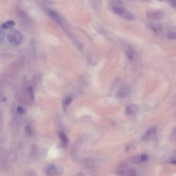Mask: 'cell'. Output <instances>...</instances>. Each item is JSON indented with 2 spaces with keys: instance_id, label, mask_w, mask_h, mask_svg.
Instances as JSON below:
<instances>
[{
  "instance_id": "2e32d148",
  "label": "cell",
  "mask_w": 176,
  "mask_h": 176,
  "mask_svg": "<svg viewBox=\"0 0 176 176\" xmlns=\"http://www.w3.org/2000/svg\"><path fill=\"white\" fill-rule=\"evenodd\" d=\"M71 102V98H70L69 96H67L65 98L64 100V104L65 105H69V103Z\"/></svg>"
},
{
  "instance_id": "277c9868",
  "label": "cell",
  "mask_w": 176,
  "mask_h": 176,
  "mask_svg": "<svg viewBox=\"0 0 176 176\" xmlns=\"http://www.w3.org/2000/svg\"><path fill=\"white\" fill-rule=\"evenodd\" d=\"M45 172L48 176H56L62 173L61 168L58 167L55 164H50L45 169Z\"/></svg>"
},
{
  "instance_id": "ba28073f",
  "label": "cell",
  "mask_w": 176,
  "mask_h": 176,
  "mask_svg": "<svg viewBox=\"0 0 176 176\" xmlns=\"http://www.w3.org/2000/svg\"><path fill=\"white\" fill-rule=\"evenodd\" d=\"M112 11L114 14L118 16H121L124 14V11H126V9L121 6V5H113L111 6Z\"/></svg>"
},
{
  "instance_id": "30bf717a",
  "label": "cell",
  "mask_w": 176,
  "mask_h": 176,
  "mask_svg": "<svg viewBox=\"0 0 176 176\" xmlns=\"http://www.w3.org/2000/svg\"><path fill=\"white\" fill-rule=\"evenodd\" d=\"M15 25V22L13 20H9L4 23L3 24H2L1 27L2 30H8L13 28Z\"/></svg>"
},
{
  "instance_id": "d6986e66",
  "label": "cell",
  "mask_w": 176,
  "mask_h": 176,
  "mask_svg": "<svg viewBox=\"0 0 176 176\" xmlns=\"http://www.w3.org/2000/svg\"><path fill=\"white\" fill-rule=\"evenodd\" d=\"M17 111L18 113L22 114L24 113V110L21 107H18L17 109Z\"/></svg>"
},
{
  "instance_id": "7a4b0ae2",
  "label": "cell",
  "mask_w": 176,
  "mask_h": 176,
  "mask_svg": "<svg viewBox=\"0 0 176 176\" xmlns=\"http://www.w3.org/2000/svg\"><path fill=\"white\" fill-rule=\"evenodd\" d=\"M146 16L149 19L160 21L164 18L165 14L164 11L162 10H149L146 11Z\"/></svg>"
},
{
  "instance_id": "9c48e42d",
  "label": "cell",
  "mask_w": 176,
  "mask_h": 176,
  "mask_svg": "<svg viewBox=\"0 0 176 176\" xmlns=\"http://www.w3.org/2000/svg\"><path fill=\"white\" fill-rule=\"evenodd\" d=\"M122 16L124 18V19L129 21H132L134 20L135 19V16L131 12L128 11L127 10H126V11H124V14L122 15Z\"/></svg>"
},
{
  "instance_id": "3957f363",
  "label": "cell",
  "mask_w": 176,
  "mask_h": 176,
  "mask_svg": "<svg viewBox=\"0 0 176 176\" xmlns=\"http://www.w3.org/2000/svg\"><path fill=\"white\" fill-rule=\"evenodd\" d=\"M47 13L52 19L56 22L58 24L61 25L62 27H65L66 26V21L63 17L61 15V14H59L57 11H55L49 9L47 11Z\"/></svg>"
},
{
  "instance_id": "603a6c76",
  "label": "cell",
  "mask_w": 176,
  "mask_h": 176,
  "mask_svg": "<svg viewBox=\"0 0 176 176\" xmlns=\"http://www.w3.org/2000/svg\"></svg>"
},
{
  "instance_id": "44dd1931",
  "label": "cell",
  "mask_w": 176,
  "mask_h": 176,
  "mask_svg": "<svg viewBox=\"0 0 176 176\" xmlns=\"http://www.w3.org/2000/svg\"><path fill=\"white\" fill-rule=\"evenodd\" d=\"M0 38H1V42H2V41H3V38L4 37V33L3 32V30H1V35H0Z\"/></svg>"
},
{
  "instance_id": "ffe728a7",
  "label": "cell",
  "mask_w": 176,
  "mask_h": 176,
  "mask_svg": "<svg viewBox=\"0 0 176 176\" xmlns=\"http://www.w3.org/2000/svg\"><path fill=\"white\" fill-rule=\"evenodd\" d=\"M26 176H36V174L32 171H28L26 173Z\"/></svg>"
},
{
  "instance_id": "9a60e30c",
  "label": "cell",
  "mask_w": 176,
  "mask_h": 176,
  "mask_svg": "<svg viewBox=\"0 0 176 176\" xmlns=\"http://www.w3.org/2000/svg\"><path fill=\"white\" fill-rule=\"evenodd\" d=\"M25 130H26V132L27 134H28V136H33V129H32V128L30 127V126H26V128H25Z\"/></svg>"
},
{
  "instance_id": "52a82bcc",
  "label": "cell",
  "mask_w": 176,
  "mask_h": 176,
  "mask_svg": "<svg viewBox=\"0 0 176 176\" xmlns=\"http://www.w3.org/2000/svg\"><path fill=\"white\" fill-rule=\"evenodd\" d=\"M157 128L154 127H150L148 128L147 130H146V132L144 133L142 138L143 141H146L148 140V139L150 138L152 136H154V134L157 132Z\"/></svg>"
},
{
  "instance_id": "6da1fadb",
  "label": "cell",
  "mask_w": 176,
  "mask_h": 176,
  "mask_svg": "<svg viewBox=\"0 0 176 176\" xmlns=\"http://www.w3.org/2000/svg\"><path fill=\"white\" fill-rule=\"evenodd\" d=\"M7 38L11 44L17 45L22 42L23 36L22 34L18 30L13 29L9 32Z\"/></svg>"
},
{
  "instance_id": "e0dca14e",
  "label": "cell",
  "mask_w": 176,
  "mask_h": 176,
  "mask_svg": "<svg viewBox=\"0 0 176 176\" xmlns=\"http://www.w3.org/2000/svg\"><path fill=\"white\" fill-rule=\"evenodd\" d=\"M148 159V155L146 154H143L141 155L140 157V160L141 161H145Z\"/></svg>"
},
{
  "instance_id": "ac0fdd59",
  "label": "cell",
  "mask_w": 176,
  "mask_h": 176,
  "mask_svg": "<svg viewBox=\"0 0 176 176\" xmlns=\"http://www.w3.org/2000/svg\"><path fill=\"white\" fill-rule=\"evenodd\" d=\"M168 1L171 4V5L173 7L176 8V0H168Z\"/></svg>"
},
{
  "instance_id": "7c38bea8",
  "label": "cell",
  "mask_w": 176,
  "mask_h": 176,
  "mask_svg": "<svg viewBox=\"0 0 176 176\" xmlns=\"http://www.w3.org/2000/svg\"><path fill=\"white\" fill-rule=\"evenodd\" d=\"M127 55L130 60H133L134 58V51L131 47H128L127 50Z\"/></svg>"
},
{
  "instance_id": "5bb4252c",
  "label": "cell",
  "mask_w": 176,
  "mask_h": 176,
  "mask_svg": "<svg viewBox=\"0 0 176 176\" xmlns=\"http://www.w3.org/2000/svg\"><path fill=\"white\" fill-rule=\"evenodd\" d=\"M167 37L171 40H176V32H171L168 33Z\"/></svg>"
},
{
  "instance_id": "8fae6325",
  "label": "cell",
  "mask_w": 176,
  "mask_h": 176,
  "mask_svg": "<svg viewBox=\"0 0 176 176\" xmlns=\"http://www.w3.org/2000/svg\"><path fill=\"white\" fill-rule=\"evenodd\" d=\"M59 136L61 138V141H62V142L64 144H67L68 143V138H67V136H66L65 133L63 132H61L59 133Z\"/></svg>"
},
{
  "instance_id": "5b68a950",
  "label": "cell",
  "mask_w": 176,
  "mask_h": 176,
  "mask_svg": "<svg viewBox=\"0 0 176 176\" xmlns=\"http://www.w3.org/2000/svg\"><path fill=\"white\" fill-rule=\"evenodd\" d=\"M131 92V88L129 85H124L117 92V97L118 98H124L128 96Z\"/></svg>"
},
{
  "instance_id": "4fadbf2b",
  "label": "cell",
  "mask_w": 176,
  "mask_h": 176,
  "mask_svg": "<svg viewBox=\"0 0 176 176\" xmlns=\"http://www.w3.org/2000/svg\"><path fill=\"white\" fill-rule=\"evenodd\" d=\"M126 175L127 176H136V171L134 168H129L126 171Z\"/></svg>"
},
{
  "instance_id": "8992f818",
  "label": "cell",
  "mask_w": 176,
  "mask_h": 176,
  "mask_svg": "<svg viewBox=\"0 0 176 176\" xmlns=\"http://www.w3.org/2000/svg\"><path fill=\"white\" fill-rule=\"evenodd\" d=\"M140 110V108L138 106L134 105V104H131L127 106L126 108V113L127 115L129 116H132L134 115L135 114L137 113Z\"/></svg>"
},
{
  "instance_id": "7402d4cb",
  "label": "cell",
  "mask_w": 176,
  "mask_h": 176,
  "mask_svg": "<svg viewBox=\"0 0 176 176\" xmlns=\"http://www.w3.org/2000/svg\"><path fill=\"white\" fill-rule=\"evenodd\" d=\"M170 163H171V164H175V165H176V159H173V160H171Z\"/></svg>"
}]
</instances>
